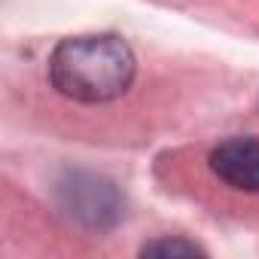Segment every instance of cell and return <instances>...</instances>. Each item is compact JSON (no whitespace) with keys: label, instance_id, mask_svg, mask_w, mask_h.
I'll return each instance as SVG.
<instances>
[{"label":"cell","instance_id":"1","mask_svg":"<svg viewBox=\"0 0 259 259\" xmlns=\"http://www.w3.org/2000/svg\"><path fill=\"white\" fill-rule=\"evenodd\" d=\"M138 58L116 34H85L61 40L49 55V82L76 104H110L128 95Z\"/></svg>","mask_w":259,"mask_h":259},{"label":"cell","instance_id":"2","mask_svg":"<svg viewBox=\"0 0 259 259\" xmlns=\"http://www.w3.org/2000/svg\"><path fill=\"white\" fill-rule=\"evenodd\" d=\"M55 204L85 232H110L125 217L119 186L95 171H64L55 183Z\"/></svg>","mask_w":259,"mask_h":259},{"label":"cell","instance_id":"3","mask_svg":"<svg viewBox=\"0 0 259 259\" xmlns=\"http://www.w3.org/2000/svg\"><path fill=\"white\" fill-rule=\"evenodd\" d=\"M207 168L220 183L259 195V138H229L207 156Z\"/></svg>","mask_w":259,"mask_h":259},{"label":"cell","instance_id":"4","mask_svg":"<svg viewBox=\"0 0 259 259\" xmlns=\"http://www.w3.org/2000/svg\"><path fill=\"white\" fill-rule=\"evenodd\" d=\"M141 256H159V259H168V256H204V250L186 238H156L150 244L141 247Z\"/></svg>","mask_w":259,"mask_h":259}]
</instances>
